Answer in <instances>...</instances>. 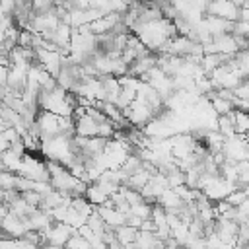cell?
Listing matches in <instances>:
<instances>
[{
	"instance_id": "9",
	"label": "cell",
	"mask_w": 249,
	"mask_h": 249,
	"mask_svg": "<svg viewBox=\"0 0 249 249\" xmlns=\"http://www.w3.org/2000/svg\"><path fill=\"white\" fill-rule=\"evenodd\" d=\"M0 230H2L4 235H8V237H23V235L29 231L27 218L18 216V214H14V212H8V214L4 216V220L0 222Z\"/></svg>"
},
{
	"instance_id": "21",
	"label": "cell",
	"mask_w": 249,
	"mask_h": 249,
	"mask_svg": "<svg viewBox=\"0 0 249 249\" xmlns=\"http://www.w3.org/2000/svg\"><path fill=\"white\" fill-rule=\"evenodd\" d=\"M41 249H64V247H58V245H53V243H45Z\"/></svg>"
},
{
	"instance_id": "19",
	"label": "cell",
	"mask_w": 249,
	"mask_h": 249,
	"mask_svg": "<svg viewBox=\"0 0 249 249\" xmlns=\"http://www.w3.org/2000/svg\"><path fill=\"white\" fill-rule=\"evenodd\" d=\"M19 195L25 198V202H29L31 206H37V208H39V204H41V200H43V195H41L39 191H35V189L25 191V193H19Z\"/></svg>"
},
{
	"instance_id": "13",
	"label": "cell",
	"mask_w": 249,
	"mask_h": 249,
	"mask_svg": "<svg viewBox=\"0 0 249 249\" xmlns=\"http://www.w3.org/2000/svg\"><path fill=\"white\" fill-rule=\"evenodd\" d=\"M86 198H88V202H91L93 206H101V204H105L111 196L97 185V183H89L88 185V189H86V195H84Z\"/></svg>"
},
{
	"instance_id": "15",
	"label": "cell",
	"mask_w": 249,
	"mask_h": 249,
	"mask_svg": "<svg viewBox=\"0 0 249 249\" xmlns=\"http://www.w3.org/2000/svg\"><path fill=\"white\" fill-rule=\"evenodd\" d=\"M16 181H18V173L0 167V187L4 191H16Z\"/></svg>"
},
{
	"instance_id": "14",
	"label": "cell",
	"mask_w": 249,
	"mask_h": 249,
	"mask_svg": "<svg viewBox=\"0 0 249 249\" xmlns=\"http://www.w3.org/2000/svg\"><path fill=\"white\" fill-rule=\"evenodd\" d=\"M233 117V126H235V134L243 136L249 130V111H245L243 107H235L231 111Z\"/></svg>"
},
{
	"instance_id": "8",
	"label": "cell",
	"mask_w": 249,
	"mask_h": 249,
	"mask_svg": "<svg viewBox=\"0 0 249 249\" xmlns=\"http://www.w3.org/2000/svg\"><path fill=\"white\" fill-rule=\"evenodd\" d=\"M74 231H76V230L70 228L68 224H64V222H54L51 228H47V230L41 231V233H43V237H45V243H53V245H58V247H66V243H68V239L72 237Z\"/></svg>"
},
{
	"instance_id": "2",
	"label": "cell",
	"mask_w": 249,
	"mask_h": 249,
	"mask_svg": "<svg viewBox=\"0 0 249 249\" xmlns=\"http://www.w3.org/2000/svg\"><path fill=\"white\" fill-rule=\"evenodd\" d=\"M37 103H39V109L51 111L60 117H74V109L78 105L76 93L66 91L60 86H54L51 89H41Z\"/></svg>"
},
{
	"instance_id": "4",
	"label": "cell",
	"mask_w": 249,
	"mask_h": 249,
	"mask_svg": "<svg viewBox=\"0 0 249 249\" xmlns=\"http://www.w3.org/2000/svg\"><path fill=\"white\" fill-rule=\"evenodd\" d=\"M18 175L21 177H27L31 181H49V167H47V161L39 160L35 154L31 152H25L23 154V160H21V165L18 169Z\"/></svg>"
},
{
	"instance_id": "5",
	"label": "cell",
	"mask_w": 249,
	"mask_h": 249,
	"mask_svg": "<svg viewBox=\"0 0 249 249\" xmlns=\"http://www.w3.org/2000/svg\"><path fill=\"white\" fill-rule=\"evenodd\" d=\"M123 113H124L126 121H128L130 124H134V126H144V124H148V123L156 117L154 109H152L146 101H142V99H138V97H136L126 109H123Z\"/></svg>"
},
{
	"instance_id": "23",
	"label": "cell",
	"mask_w": 249,
	"mask_h": 249,
	"mask_svg": "<svg viewBox=\"0 0 249 249\" xmlns=\"http://www.w3.org/2000/svg\"><path fill=\"white\" fill-rule=\"evenodd\" d=\"M25 2H33V0H25Z\"/></svg>"
},
{
	"instance_id": "16",
	"label": "cell",
	"mask_w": 249,
	"mask_h": 249,
	"mask_svg": "<svg viewBox=\"0 0 249 249\" xmlns=\"http://www.w3.org/2000/svg\"><path fill=\"white\" fill-rule=\"evenodd\" d=\"M66 249H93V245H91L84 235H80L78 231H74L72 237H70L68 243H66Z\"/></svg>"
},
{
	"instance_id": "6",
	"label": "cell",
	"mask_w": 249,
	"mask_h": 249,
	"mask_svg": "<svg viewBox=\"0 0 249 249\" xmlns=\"http://www.w3.org/2000/svg\"><path fill=\"white\" fill-rule=\"evenodd\" d=\"M35 60L49 74H53L56 78L62 64H64V53L62 51H51V49H35Z\"/></svg>"
},
{
	"instance_id": "1",
	"label": "cell",
	"mask_w": 249,
	"mask_h": 249,
	"mask_svg": "<svg viewBox=\"0 0 249 249\" xmlns=\"http://www.w3.org/2000/svg\"><path fill=\"white\" fill-rule=\"evenodd\" d=\"M134 35L140 39V43L150 51V53H160V49L169 41L173 39L177 33L175 29V23L173 19L169 18H160V19H154V21H146V23H138L134 29Z\"/></svg>"
},
{
	"instance_id": "12",
	"label": "cell",
	"mask_w": 249,
	"mask_h": 249,
	"mask_svg": "<svg viewBox=\"0 0 249 249\" xmlns=\"http://www.w3.org/2000/svg\"><path fill=\"white\" fill-rule=\"evenodd\" d=\"M136 235H138V230L132 228V226H126V224H123V226H119V228L115 230V237H117V241H119L124 249H128V247L136 241Z\"/></svg>"
},
{
	"instance_id": "22",
	"label": "cell",
	"mask_w": 249,
	"mask_h": 249,
	"mask_svg": "<svg viewBox=\"0 0 249 249\" xmlns=\"http://www.w3.org/2000/svg\"><path fill=\"white\" fill-rule=\"evenodd\" d=\"M243 140H245V142H247V144H249V130H247V132H245V134H243Z\"/></svg>"
},
{
	"instance_id": "20",
	"label": "cell",
	"mask_w": 249,
	"mask_h": 249,
	"mask_svg": "<svg viewBox=\"0 0 249 249\" xmlns=\"http://www.w3.org/2000/svg\"><path fill=\"white\" fill-rule=\"evenodd\" d=\"M10 146H12V144H10V142H8L6 138H4V134H0V154H2L4 150H8Z\"/></svg>"
},
{
	"instance_id": "18",
	"label": "cell",
	"mask_w": 249,
	"mask_h": 249,
	"mask_svg": "<svg viewBox=\"0 0 249 249\" xmlns=\"http://www.w3.org/2000/svg\"><path fill=\"white\" fill-rule=\"evenodd\" d=\"M23 2L25 0H0V16H14L18 6Z\"/></svg>"
},
{
	"instance_id": "17",
	"label": "cell",
	"mask_w": 249,
	"mask_h": 249,
	"mask_svg": "<svg viewBox=\"0 0 249 249\" xmlns=\"http://www.w3.org/2000/svg\"><path fill=\"white\" fill-rule=\"evenodd\" d=\"M62 0H33L31 2V10L35 12V14H39V12H49V10H53L54 6H58Z\"/></svg>"
},
{
	"instance_id": "10",
	"label": "cell",
	"mask_w": 249,
	"mask_h": 249,
	"mask_svg": "<svg viewBox=\"0 0 249 249\" xmlns=\"http://www.w3.org/2000/svg\"><path fill=\"white\" fill-rule=\"evenodd\" d=\"M99 124L91 115L84 113L80 117H74V128H76V136H86V138H91V136H99Z\"/></svg>"
},
{
	"instance_id": "3",
	"label": "cell",
	"mask_w": 249,
	"mask_h": 249,
	"mask_svg": "<svg viewBox=\"0 0 249 249\" xmlns=\"http://www.w3.org/2000/svg\"><path fill=\"white\" fill-rule=\"evenodd\" d=\"M76 150H78V146H76L74 136L54 134V136H49V138L41 140V154L47 160L58 161L66 167L76 160Z\"/></svg>"
},
{
	"instance_id": "11",
	"label": "cell",
	"mask_w": 249,
	"mask_h": 249,
	"mask_svg": "<svg viewBox=\"0 0 249 249\" xmlns=\"http://www.w3.org/2000/svg\"><path fill=\"white\" fill-rule=\"evenodd\" d=\"M27 70L29 66H18V64H12L10 70H8V82H6V88H10L12 91H18L21 93L27 86Z\"/></svg>"
},
{
	"instance_id": "7",
	"label": "cell",
	"mask_w": 249,
	"mask_h": 249,
	"mask_svg": "<svg viewBox=\"0 0 249 249\" xmlns=\"http://www.w3.org/2000/svg\"><path fill=\"white\" fill-rule=\"evenodd\" d=\"M239 12L241 8L235 6L231 0H208V6H206V16H216L228 21H237Z\"/></svg>"
}]
</instances>
